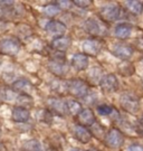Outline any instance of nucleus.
<instances>
[{"mask_svg": "<svg viewBox=\"0 0 143 151\" xmlns=\"http://www.w3.org/2000/svg\"><path fill=\"white\" fill-rule=\"evenodd\" d=\"M74 137L80 141V142L86 145V143H88L91 141V139H92V133H91L90 130H87L85 127L78 124V125H75V128H74Z\"/></svg>", "mask_w": 143, "mask_h": 151, "instance_id": "nucleus-14", "label": "nucleus"}, {"mask_svg": "<svg viewBox=\"0 0 143 151\" xmlns=\"http://www.w3.org/2000/svg\"><path fill=\"white\" fill-rule=\"evenodd\" d=\"M42 11H44V14L47 17H54L56 16V15H58L59 12H60V9L58 8V6L54 2V4H49V5L45 6Z\"/></svg>", "mask_w": 143, "mask_h": 151, "instance_id": "nucleus-25", "label": "nucleus"}, {"mask_svg": "<svg viewBox=\"0 0 143 151\" xmlns=\"http://www.w3.org/2000/svg\"><path fill=\"white\" fill-rule=\"evenodd\" d=\"M48 70L53 73L54 75L63 77L68 72V65L66 64L65 60H57L54 58L48 63Z\"/></svg>", "mask_w": 143, "mask_h": 151, "instance_id": "nucleus-8", "label": "nucleus"}, {"mask_svg": "<svg viewBox=\"0 0 143 151\" xmlns=\"http://www.w3.org/2000/svg\"><path fill=\"white\" fill-rule=\"evenodd\" d=\"M69 151H83V150H80L78 148H72V149H69Z\"/></svg>", "mask_w": 143, "mask_h": 151, "instance_id": "nucleus-36", "label": "nucleus"}, {"mask_svg": "<svg viewBox=\"0 0 143 151\" xmlns=\"http://www.w3.org/2000/svg\"><path fill=\"white\" fill-rule=\"evenodd\" d=\"M87 97H90V100H84L85 102L87 103V104H92L93 102H95L96 101V96H95V94H87L86 95Z\"/></svg>", "mask_w": 143, "mask_h": 151, "instance_id": "nucleus-34", "label": "nucleus"}, {"mask_svg": "<svg viewBox=\"0 0 143 151\" xmlns=\"http://www.w3.org/2000/svg\"><path fill=\"white\" fill-rule=\"evenodd\" d=\"M124 143V135L123 133L116 128L111 129L105 137V145L110 148L113 149H117Z\"/></svg>", "mask_w": 143, "mask_h": 151, "instance_id": "nucleus-5", "label": "nucleus"}, {"mask_svg": "<svg viewBox=\"0 0 143 151\" xmlns=\"http://www.w3.org/2000/svg\"><path fill=\"white\" fill-rule=\"evenodd\" d=\"M6 8L7 7H4V6H1L0 5V17H4L6 15Z\"/></svg>", "mask_w": 143, "mask_h": 151, "instance_id": "nucleus-35", "label": "nucleus"}, {"mask_svg": "<svg viewBox=\"0 0 143 151\" xmlns=\"http://www.w3.org/2000/svg\"><path fill=\"white\" fill-rule=\"evenodd\" d=\"M20 50V42L15 37L4 38L0 40V53L9 56L17 55Z\"/></svg>", "mask_w": 143, "mask_h": 151, "instance_id": "nucleus-3", "label": "nucleus"}, {"mask_svg": "<svg viewBox=\"0 0 143 151\" xmlns=\"http://www.w3.org/2000/svg\"><path fill=\"white\" fill-rule=\"evenodd\" d=\"M119 70H120V73L122 75H125V76L132 75L133 73H134V67L129 62H123L122 64L119 66Z\"/></svg>", "mask_w": 143, "mask_h": 151, "instance_id": "nucleus-26", "label": "nucleus"}, {"mask_svg": "<svg viewBox=\"0 0 143 151\" xmlns=\"http://www.w3.org/2000/svg\"><path fill=\"white\" fill-rule=\"evenodd\" d=\"M120 103H121V106L130 113H137L140 109V102H139L138 97L129 93L121 95Z\"/></svg>", "mask_w": 143, "mask_h": 151, "instance_id": "nucleus-6", "label": "nucleus"}, {"mask_svg": "<svg viewBox=\"0 0 143 151\" xmlns=\"http://www.w3.org/2000/svg\"><path fill=\"white\" fill-rule=\"evenodd\" d=\"M84 29L87 34H90L92 36H95V37L105 36L109 32V28L105 25V22L100 20V19H96V18L87 19L84 22Z\"/></svg>", "mask_w": 143, "mask_h": 151, "instance_id": "nucleus-1", "label": "nucleus"}, {"mask_svg": "<svg viewBox=\"0 0 143 151\" xmlns=\"http://www.w3.org/2000/svg\"><path fill=\"white\" fill-rule=\"evenodd\" d=\"M72 44V38L67 37V36H60V37H56L53 39L52 42V47L56 49L57 52H65L66 49L69 48Z\"/></svg>", "mask_w": 143, "mask_h": 151, "instance_id": "nucleus-16", "label": "nucleus"}, {"mask_svg": "<svg viewBox=\"0 0 143 151\" xmlns=\"http://www.w3.org/2000/svg\"><path fill=\"white\" fill-rule=\"evenodd\" d=\"M131 32H132V26L126 22L119 24L114 29V35L119 39H126L130 37Z\"/></svg>", "mask_w": 143, "mask_h": 151, "instance_id": "nucleus-17", "label": "nucleus"}, {"mask_svg": "<svg viewBox=\"0 0 143 151\" xmlns=\"http://www.w3.org/2000/svg\"><path fill=\"white\" fill-rule=\"evenodd\" d=\"M67 88L72 95H74L75 97H83V99L88 94V91H90L88 84L80 78H74L72 81L67 82Z\"/></svg>", "mask_w": 143, "mask_h": 151, "instance_id": "nucleus-2", "label": "nucleus"}, {"mask_svg": "<svg viewBox=\"0 0 143 151\" xmlns=\"http://www.w3.org/2000/svg\"><path fill=\"white\" fill-rule=\"evenodd\" d=\"M85 151H97V150H95V149H88V150H85Z\"/></svg>", "mask_w": 143, "mask_h": 151, "instance_id": "nucleus-37", "label": "nucleus"}, {"mask_svg": "<svg viewBox=\"0 0 143 151\" xmlns=\"http://www.w3.org/2000/svg\"><path fill=\"white\" fill-rule=\"evenodd\" d=\"M72 66L77 72L86 70L87 66H88V57H87V55L83 54V53L75 54L73 56V58H72Z\"/></svg>", "mask_w": 143, "mask_h": 151, "instance_id": "nucleus-13", "label": "nucleus"}, {"mask_svg": "<svg viewBox=\"0 0 143 151\" xmlns=\"http://www.w3.org/2000/svg\"><path fill=\"white\" fill-rule=\"evenodd\" d=\"M12 90L16 92H20L21 94H27V92L32 91V83L27 80H17L14 84H12Z\"/></svg>", "mask_w": 143, "mask_h": 151, "instance_id": "nucleus-19", "label": "nucleus"}, {"mask_svg": "<svg viewBox=\"0 0 143 151\" xmlns=\"http://www.w3.org/2000/svg\"><path fill=\"white\" fill-rule=\"evenodd\" d=\"M0 95L6 101H11L14 97H16V92L14 91L12 88L4 87V88H0Z\"/></svg>", "mask_w": 143, "mask_h": 151, "instance_id": "nucleus-28", "label": "nucleus"}, {"mask_svg": "<svg viewBox=\"0 0 143 151\" xmlns=\"http://www.w3.org/2000/svg\"><path fill=\"white\" fill-rule=\"evenodd\" d=\"M103 43L100 39L96 38H91V39H86L83 43V52L85 55H91V56H96L101 52Z\"/></svg>", "mask_w": 143, "mask_h": 151, "instance_id": "nucleus-10", "label": "nucleus"}, {"mask_svg": "<svg viewBox=\"0 0 143 151\" xmlns=\"http://www.w3.org/2000/svg\"><path fill=\"white\" fill-rule=\"evenodd\" d=\"M17 103L20 108L29 106V105H32V99L28 94H20V95L17 96Z\"/></svg>", "mask_w": 143, "mask_h": 151, "instance_id": "nucleus-27", "label": "nucleus"}, {"mask_svg": "<svg viewBox=\"0 0 143 151\" xmlns=\"http://www.w3.org/2000/svg\"><path fill=\"white\" fill-rule=\"evenodd\" d=\"M67 109H68V113L72 115H78L82 112V105L75 100H68L67 101Z\"/></svg>", "mask_w": 143, "mask_h": 151, "instance_id": "nucleus-23", "label": "nucleus"}, {"mask_svg": "<svg viewBox=\"0 0 143 151\" xmlns=\"http://www.w3.org/2000/svg\"><path fill=\"white\" fill-rule=\"evenodd\" d=\"M0 134H1V131H0Z\"/></svg>", "mask_w": 143, "mask_h": 151, "instance_id": "nucleus-39", "label": "nucleus"}, {"mask_svg": "<svg viewBox=\"0 0 143 151\" xmlns=\"http://www.w3.org/2000/svg\"><path fill=\"white\" fill-rule=\"evenodd\" d=\"M72 2H73V5H76L78 8H83V9L92 5V1H88V0H74Z\"/></svg>", "mask_w": 143, "mask_h": 151, "instance_id": "nucleus-31", "label": "nucleus"}, {"mask_svg": "<svg viewBox=\"0 0 143 151\" xmlns=\"http://www.w3.org/2000/svg\"><path fill=\"white\" fill-rule=\"evenodd\" d=\"M56 5L58 6V8L60 10H66V9H69L70 8V6L73 5V2L72 1H69V0H63V1H56L55 2Z\"/></svg>", "mask_w": 143, "mask_h": 151, "instance_id": "nucleus-30", "label": "nucleus"}, {"mask_svg": "<svg viewBox=\"0 0 143 151\" xmlns=\"http://www.w3.org/2000/svg\"><path fill=\"white\" fill-rule=\"evenodd\" d=\"M78 121L83 127H92L96 122L94 112L91 109H84L78 114Z\"/></svg>", "mask_w": 143, "mask_h": 151, "instance_id": "nucleus-15", "label": "nucleus"}, {"mask_svg": "<svg viewBox=\"0 0 143 151\" xmlns=\"http://www.w3.org/2000/svg\"><path fill=\"white\" fill-rule=\"evenodd\" d=\"M126 151H143V147L140 145H131L126 149Z\"/></svg>", "mask_w": 143, "mask_h": 151, "instance_id": "nucleus-32", "label": "nucleus"}, {"mask_svg": "<svg viewBox=\"0 0 143 151\" xmlns=\"http://www.w3.org/2000/svg\"><path fill=\"white\" fill-rule=\"evenodd\" d=\"M100 85L104 92L112 93L119 88V81L114 74H107V75L103 76V78L100 82Z\"/></svg>", "mask_w": 143, "mask_h": 151, "instance_id": "nucleus-11", "label": "nucleus"}, {"mask_svg": "<svg viewBox=\"0 0 143 151\" xmlns=\"http://www.w3.org/2000/svg\"><path fill=\"white\" fill-rule=\"evenodd\" d=\"M141 121H142V122H143V119H142V120H141Z\"/></svg>", "mask_w": 143, "mask_h": 151, "instance_id": "nucleus-38", "label": "nucleus"}, {"mask_svg": "<svg viewBox=\"0 0 143 151\" xmlns=\"http://www.w3.org/2000/svg\"><path fill=\"white\" fill-rule=\"evenodd\" d=\"M45 29L47 30L50 35L56 36V37H60L63 36L65 32H66V26L64 25L63 22H58V20H50L46 24Z\"/></svg>", "mask_w": 143, "mask_h": 151, "instance_id": "nucleus-12", "label": "nucleus"}, {"mask_svg": "<svg viewBox=\"0 0 143 151\" xmlns=\"http://www.w3.org/2000/svg\"><path fill=\"white\" fill-rule=\"evenodd\" d=\"M7 28H8V24L4 20H0V34L5 32L7 30Z\"/></svg>", "mask_w": 143, "mask_h": 151, "instance_id": "nucleus-33", "label": "nucleus"}, {"mask_svg": "<svg viewBox=\"0 0 143 151\" xmlns=\"http://www.w3.org/2000/svg\"><path fill=\"white\" fill-rule=\"evenodd\" d=\"M48 108L53 111V113L57 114L59 116H65L68 114L67 103L58 97H49L47 100Z\"/></svg>", "mask_w": 143, "mask_h": 151, "instance_id": "nucleus-7", "label": "nucleus"}, {"mask_svg": "<svg viewBox=\"0 0 143 151\" xmlns=\"http://www.w3.org/2000/svg\"><path fill=\"white\" fill-rule=\"evenodd\" d=\"M22 149H24V151H40L42 146H40V142L38 140L32 139V140H28L24 143Z\"/></svg>", "mask_w": 143, "mask_h": 151, "instance_id": "nucleus-24", "label": "nucleus"}, {"mask_svg": "<svg viewBox=\"0 0 143 151\" xmlns=\"http://www.w3.org/2000/svg\"><path fill=\"white\" fill-rule=\"evenodd\" d=\"M30 118V112L29 110H27L26 108H20V106H17L12 111V119L15 122H27Z\"/></svg>", "mask_w": 143, "mask_h": 151, "instance_id": "nucleus-18", "label": "nucleus"}, {"mask_svg": "<svg viewBox=\"0 0 143 151\" xmlns=\"http://www.w3.org/2000/svg\"><path fill=\"white\" fill-rule=\"evenodd\" d=\"M133 53H134V49L132 46L127 45L124 43H119L115 44L114 47H113V54L116 56L117 58L123 60H127L132 57Z\"/></svg>", "mask_w": 143, "mask_h": 151, "instance_id": "nucleus-9", "label": "nucleus"}, {"mask_svg": "<svg viewBox=\"0 0 143 151\" xmlns=\"http://www.w3.org/2000/svg\"><path fill=\"white\" fill-rule=\"evenodd\" d=\"M103 78V70L102 68L100 67H92L88 72V80H90L92 83H94V84H98L101 80Z\"/></svg>", "mask_w": 143, "mask_h": 151, "instance_id": "nucleus-21", "label": "nucleus"}, {"mask_svg": "<svg viewBox=\"0 0 143 151\" xmlns=\"http://www.w3.org/2000/svg\"><path fill=\"white\" fill-rule=\"evenodd\" d=\"M97 112L101 114V115H111L112 112H114V109L112 108L111 105H107V104H102L97 106Z\"/></svg>", "mask_w": 143, "mask_h": 151, "instance_id": "nucleus-29", "label": "nucleus"}, {"mask_svg": "<svg viewBox=\"0 0 143 151\" xmlns=\"http://www.w3.org/2000/svg\"><path fill=\"white\" fill-rule=\"evenodd\" d=\"M50 87L53 88L55 92H57L59 94H64L68 91L67 88V82L63 81V80H56L50 83Z\"/></svg>", "mask_w": 143, "mask_h": 151, "instance_id": "nucleus-22", "label": "nucleus"}, {"mask_svg": "<svg viewBox=\"0 0 143 151\" xmlns=\"http://www.w3.org/2000/svg\"><path fill=\"white\" fill-rule=\"evenodd\" d=\"M125 6H126L127 10L135 16H139L142 14L143 2L141 1H125Z\"/></svg>", "mask_w": 143, "mask_h": 151, "instance_id": "nucleus-20", "label": "nucleus"}, {"mask_svg": "<svg viewBox=\"0 0 143 151\" xmlns=\"http://www.w3.org/2000/svg\"><path fill=\"white\" fill-rule=\"evenodd\" d=\"M121 15H122L121 7L117 5H114V4H110V5L104 6V7H102L101 10H100V16L105 22H115V20L121 18Z\"/></svg>", "mask_w": 143, "mask_h": 151, "instance_id": "nucleus-4", "label": "nucleus"}]
</instances>
